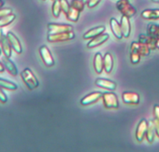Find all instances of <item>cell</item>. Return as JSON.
<instances>
[{"label":"cell","instance_id":"cell-1","mask_svg":"<svg viewBox=\"0 0 159 152\" xmlns=\"http://www.w3.org/2000/svg\"><path fill=\"white\" fill-rule=\"evenodd\" d=\"M20 76L22 78L23 82L25 84L27 88L30 90L37 88L39 85L38 79L34 74L33 72L29 68H25L20 73Z\"/></svg>","mask_w":159,"mask_h":152},{"label":"cell","instance_id":"cell-2","mask_svg":"<svg viewBox=\"0 0 159 152\" xmlns=\"http://www.w3.org/2000/svg\"><path fill=\"white\" fill-rule=\"evenodd\" d=\"M116 8L123 16L131 18L137 13V10L129 3V0H119L116 2Z\"/></svg>","mask_w":159,"mask_h":152},{"label":"cell","instance_id":"cell-3","mask_svg":"<svg viewBox=\"0 0 159 152\" xmlns=\"http://www.w3.org/2000/svg\"><path fill=\"white\" fill-rule=\"evenodd\" d=\"M102 99H103L104 105L106 108L111 109V108H119V101L118 98L114 93L111 92H106V93L102 94Z\"/></svg>","mask_w":159,"mask_h":152},{"label":"cell","instance_id":"cell-4","mask_svg":"<svg viewBox=\"0 0 159 152\" xmlns=\"http://www.w3.org/2000/svg\"><path fill=\"white\" fill-rule=\"evenodd\" d=\"M75 38V34L73 31L71 32H64V33L59 34H51L48 35L47 40L51 43L59 42V41H66L73 39Z\"/></svg>","mask_w":159,"mask_h":152},{"label":"cell","instance_id":"cell-5","mask_svg":"<svg viewBox=\"0 0 159 152\" xmlns=\"http://www.w3.org/2000/svg\"><path fill=\"white\" fill-rule=\"evenodd\" d=\"M48 35L51 34H59L64 32L73 31V26L68 24H48Z\"/></svg>","mask_w":159,"mask_h":152},{"label":"cell","instance_id":"cell-6","mask_svg":"<svg viewBox=\"0 0 159 152\" xmlns=\"http://www.w3.org/2000/svg\"><path fill=\"white\" fill-rule=\"evenodd\" d=\"M39 53L41 58H42V59L43 60L44 63H45L46 67H51L54 66V59H53L52 56L51 52H50V50L47 46L43 45L42 47H40Z\"/></svg>","mask_w":159,"mask_h":152},{"label":"cell","instance_id":"cell-7","mask_svg":"<svg viewBox=\"0 0 159 152\" xmlns=\"http://www.w3.org/2000/svg\"><path fill=\"white\" fill-rule=\"evenodd\" d=\"M7 37L8 38L10 45H11L12 49H13L17 54H21L23 52L22 45H21L20 41L18 39L17 37L12 32H8Z\"/></svg>","mask_w":159,"mask_h":152},{"label":"cell","instance_id":"cell-8","mask_svg":"<svg viewBox=\"0 0 159 152\" xmlns=\"http://www.w3.org/2000/svg\"><path fill=\"white\" fill-rule=\"evenodd\" d=\"M102 97V94L101 92H93V93L89 94L84 97L80 101V104L83 106H87L90 105L91 104H94L97 102L99 99Z\"/></svg>","mask_w":159,"mask_h":152},{"label":"cell","instance_id":"cell-9","mask_svg":"<svg viewBox=\"0 0 159 152\" xmlns=\"http://www.w3.org/2000/svg\"><path fill=\"white\" fill-rule=\"evenodd\" d=\"M148 129V121L146 119H142L140 121L136 130V139L139 143H141L144 138Z\"/></svg>","mask_w":159,"mask_h":152},{"label":"cell","instance_id":"cell-10","mask_svg":"<svg viewBox=\"0 0 159 152\" xmlns=\"http://www.w3.org/2000/svg\"><path fill=\"white\" fill-rule=\"evenodd\" d=\"M123 101L127 105H138L140 102V96L135 92H124L123 94Z\"/></svg>","mask_w":159,"mask_h":152},{"label":"cell","instance_id":"cell-11","mask_svg":"<svg viewBox=\"0 0 159 152\" xmlns=\"http://www.w3.org/2000/svg\"><path fill=\"white\" fill-rule=\"evenodd\" d=\"M95 85L102 88H105L108 90H115L117 87V84L114 81L105 78H98L96 80Z\"/></svg>","mask_w":159,"mask_h":152},{"label":"cell","instance_id":"cell-12","mask_svg":"<svg viewBox=\"0 0 159 152\" xmlns=\"http://www.w3.org/2000/svg\"><path fill=\"white\" fill-rule=\"evenodd\" d=\"M108 38H109V35L108 34H102V35H98V37L92 38V40L88 43L87 48H94L98 47V46L101 45L103 43H105V41H108Z\"/></svg>","mask_w":159,"mask_h":152},{"label":"cell","instance_id":"cell-13","mask_svg":"<svg viewBox=\"0 0 159 152\" xmlns=\"http://www.w3.org/2000/svg\"><path fill=\"white\" fill-rule=\"evenodd\" d=\"M130 50H135L142 56H147L150 54V48L146 45L140 42L134 41L130 45Z\"/></svg>","mask_w":159,"mask_h":152},{"label":"cell","instance_id":"cell-14","mask_svg":"<svg viewBox=\"0 0 159 152\" xmlns=\"http://www.w3.org/2000/svg\"><path fill=\"white\" fill-rule=\"evenodd\" d=\"M156 41H157V38L149 36V35H140L139 36V42L146 44L149 48L150 50H154L156 48Z\"/></svg>","mask_w":159,"mask_h":152},{"label":"cell","instance_id":"cell-15","mask_svg":"<svg viewBox=\"0 0 159 152\" xmlns=\"http://www.w3.org/2000/svg\"><path fill=\"white\" fill-rule=\"evenodd\" d=\"M110 27H111L113 35L117 39H122L123 38L121 26L115 18H111L110 20Z\"/></svg>","mask_w":159,"mask_h":152},{"label":"cell","instance_id":"cell-16","mask_svg":"<svg viewBox=\"0 0 159 152\" xmlns=\"http://www.w3.org/2000/svg\"><path fill=\"white\" fill-rule=\"evenodd\" d=\"M2 64H3L4 67H5L6 70L8 71V73L10 75L13 76H16L18 73L17 68H16V65L12 62L10 59V58L4 57L2 58Z\"/></svg>","mask_w":159,"mask_h":152},{"label":"cell","instance_id":"cell-17","mask_svg":"<svg viewBox=\"0 0 159 152\" xmlns=\"http://www.w3.org/2000/svg\"><path fill=\"white\" fill-rule=\"evenodd\" d=\"M120 26H121V29H122V32H123V37L126 38H129L131 32V25H130V22H129V18L126 17V16H122Z\"/></svg>","mask_w":159,"mask_h":152},{"label":"cell","instance_id":"cell-18","mask_svg":"<svg viewBox=\"0 0 159 152\" xmlns=\"http://www.w3.org/2000/svg\"><path fill=\"white\" fill-rule=\"evenodd\" d=\"M105 30V27L104 26H100V27H94V28L91 29L88 32L84 35V39H92V38L98 37V35H102Z\"/></svg>","mask_w":159,"mask_h":152},{"label":"cell","instance_id":"cell-19","mask_svg":"<svg viewBox=\"0 0 159 152\" xmlns=\"http://www.w3.org/2000/svg\"><path fill=\"white\" fill-rule=\"evenodd\" d=\"M1 49H2V53H3L4 56L7 58H10L12 56V47L10 45L9 40L7 38V35H4L2 38V41H1Z\"/></svg>","mask_w":159,"mask_h":152},{"label":"cell","instance_id":"cell-20","mask_svg":"<svg viewBox=\"0 0 159 152\" xmlns=\"http://www.w3.org/2000/svg\"><path fill=\"white\" fill-rule=\"evenodd\" d=\"M94 68L98 74H101L104 70V62L103 57L102 54L99 53H96L94 59Z\"/></svg>","mask_w":159,"mask_h":152},{"label":"cell","instance_id":"cell-21","mask_svg":"<svg viewBox=\"0 0 159 152\" xmlns=\"http://www.w3.org/2000/svg\"><path fill=\"white\" fill-rule=\"evenodd\" d=\"M103 62H104V69L105 71L107 73H110L112 71L113 65H114V61H113V58L111 54L110 53H106L103 58Z\"/></svg>","mask_w":159,"mask_h":152},{"label":"cell","instance_id":"cell-22","mask_svg":"<svg viewBox=\"0 0 159 152\" xmlns=\"http://www.w3.org/2000/svg\"><path fill=\"white\" fill-rule=\"evenodd\" d=\"M155 133H155V129H154V121L150 120L149 122H148V129H147V133H146V135H145L148 143L152 144V143L154 142Z\"/></svg>","mask_w":159,"mask_h":152},{"label":"cell","instance_id":"cell-23","mask_svg":"<svg viewBox=\"0 0 159 152\" xmlns=\"http://www.w3.org/2000/svg\"><path fill=\"white\" fill-rule=\"evenodd\" d=\"M141 16L146 20H157L159 19V10H145L142 12Z\"/></svg>","mask_w":159,"mask_h":152},{"label":"cell","instance_id":"cell-24","mask_svg":"<svg viewBox=\"0 0 159 152\" xmlns=\"http://www.w3.org/2000/svg\"><path fill=\"white\" fill-rule=\"evenodd\" d=\"M80 13V12H79L77 10L70 7V10L66 14V18L69 21H72V22H76L79 20Z\"/></svg>","mask_w":159,"mask_h":152},{"label":"cell","instance_id":"cell-25","mask_svg":"<svg viewBox=\"0 0 159 152\" xmlns=\"http://www.w3.org/2000/svg\"><path fill=\"white\" fill-rule=\"evenodd\" d=\"M0 87L3 89H7L9 90H16L17 89V85L11 81L0 78Z\"/></svg>","mask_w":159,"mask_h":152},{"label":"cell","instance_id":"cell-26","mask_svg":"<svg viewBox=\"0 0 159 152\" xmlns=\"http://www.w3.org/2000/svg\"><path fill=\"white\" fill-rule=\"evenodd\" d=\"M15 19H16V15L13 14V13L8 15V16H4L2 18H0V28L10 25V24H12L14 21Z\"/></svg>","mask_w":159,"mask_h":152},{"label":"cell","instance_id":"cell-27","mask_svg":"<svg viewBox=\"0 0 159 152\" xmlns=\"http://www.w3.org/2000/svg\"><path fill=\"white\" fill-rule=\"evenodd\" d=\"M148 35L159 38V25L150 24L148 27Z\"/></svg>","mask_w":159,"mask_h":152},{"label":"cell","instance_id":"cell-28","mask_svg":"<svg viewBox=\"0 0 159 152\" xmlns=\"http://www.w3.org/2000/svg\"><path fill=\"white\" fill-rule=\"evenodd\" d=\"M52 15L55 16V18H58L60 15L61 11V6H60V1L59 0H54L52 4Z\"/></svg>","mask_w":159,"mask_h":152},{"label":"cell","instance_id":"cell-29","mask_svg":"<svg viewBox=\"0 0 159 152\" xmlns=\"http://www.w3.org/2000/svg\"><path fill=\"white\" fill-rule=\"evenodd\" d=\"M84 5L82 0H72L70 7L77 10L79 12H82L84 9Z\"/></svg>","mask_w":159,"mask_h":152},{"label":"cell","instance_id":"cell-30","mask_svg":"<svg viewBox=\"0 0 159 152\" xmlns=\"http://www.w3.org/2000/svg\"><path fill=\"white\" fill-rule=\"evenodd\" d=\"M140 55L135 50H130V61L133 64L139 63L140 60Z\"/></svg>","mask_w":159,"mask_h":152},{"label":"cell","instance_id":"cell-31","mask_svg":"<svg viewBox=\"0 0 159 152\" xmlns=\"http://www.w3.org/2000/svg\"><path fill=\"white\" fill-rule=\"evenodd\" d=\"M59 1H60V6H61V10H62V12H63L66 15L67 13H68L69 10H70V5L69 4L67 0H59Z\"/></svg>","mask_w":159,"mask_h":152},{"label":"cell","instance_id":"cell-32","mask_svg":"<svg viewBox=\"0 0 159 152\" xmlns=\"http://www.w3.org/2000/svg\"><path fill=\"white\" fill-rule=\"evenodd\" d=\"M12 9L10 8H1L0 9V18H2L6 16L11 14Z\"/></svg>","mask_w":159,"mask_h":152},{"label":"cell","instance_id":"cell-33","mask_svg":"<svg viewBox=\"0 0 159 152\" xmlns=\"http://www.w3.org/2000/svg\"><path fill=\"white\" fill-rule=\"evenodd\" d=\"M7 96L4 91L2 90V87H0V102L2 104L7 103Z\"/></svg>","mask_w":159,"mask_h":152},{"label":"cell","instance_id":"cell-34","mask_svg":"<svg viewBox=\"0 0 159 152\" xmlns=\"http://www.w3.org/2000/svg\"><path fill=\"white\" fill-rule=\"evenodd\" d=\"M101 2V0H88V2H87V6L88 7V8L91 9L95 7L99 2Z\"/></svg>","mask_w":159,"mask_h":152},{"label":"cell","instance_id":"cell-35","mask_svg":"<svg viewBox=\"0 0 159 152\" xmlns=\"http://www.w3.org/2000/svg\"><path fill=\"white\" fill-rule=\"evenodd\" d=\"M154 129H155V133L157 135V136L159 137V120H157V119H154Z\"/></svg>","mask_w":159,"mask_h":152},{"label":"cell","instance_id":"cell-36","mask_svg":"<svg viewBox=\"0 0 159 152\" xmlns=\"http://www.w3.org/2000/svg\"><path fill=\"white\" fill-rule=\"evenodd\" d=\"M154 115L155 116V119L159 120V105H155L154 107Z\"/></svg>","mask_w":159,"mask_h":152},{"label":"cell","instance_id":"cell-37","mask_svg":"<svg viewBox=\"0 0 159 152\" xmlns=\"http://www.w3.org/2000/svg\"><path fill=\"white\" fill-rule=\"evenodd\" d=\"M4 70H5V67H4L2 62H0V73H2V72H4Z\"/></svg>","mask_w":159,"mask_h":152},{"label":"cell","instance_id":"cell-38","mask_svg":"<svg viewBox=\"0 0 159 152\" xmlns=\"http://www.w3.org/2000/svg\"><path fill=\"white\" fill-rule=\"evenodd\" d=\"M3 33H2V29L0 28V44H1V41H2V38H3Z\"/></svg>","mask_w":159,"mask_h":152},{"label":"cell","instance_id":"cell-39","mask_svg":"<svg viewBox=\"0 0 159 152\" xmlns=\"http://www.w3.org/2000/svg\"><path fill=\"white\" fill-rule=\"evenodd\" d=\"M4 6V2L3 0H0V9L2 8Z\"/></svg>","mask_w":159,"mask_h":152},{"label":"cell","instance_id":"cell-40","mask_svg":"<svg viewBox=\"0 0 159 152\" xmlns=\"http://www.w3.org/2000/svg\"><path fill=\"white\" fill-rule=\"evenodd\" d=\"M156 48H159V38H157V41H156Z\"/></svg>","mask_w":159,"mask_h":152},{"label":"cell","instance_id":"cell-41","mask_svg":"<svg viewBox=\"0 0 159 152\" xmlns=\"http://www.w3.org/2000/svg\"><path fill=\"white\" fill-rule=\"evenodd\" d=\"M152 2H156V3H159V0H152Z\"/></svg>","mask_w":159,"mask_h":152},{"label":"cell","instance_id":"cell-42","mask_svg":"<svg viewBox=\"0 0 159 152\" xmlns=\"http://www.w3.org/2000/svg\"><path fill=\"white\" fill-rule=\"evenodd\" d=\"M82 1H83V2H84V4H86L87 2H88V0H82Z\"/></svg>","mask_w":159,"mask_h":152},{"label":"cell","instance_id":"cell-43","mask_svg":"<svg viewBox=\"0 0 159 152\" xmlns=\"http://www.w3.org/2000/svg\"><path fill=\"white\" fill-rule=\"evenodd\" d=\"M1 53H2V49L0 48V56H1Z\"/></svg>","mask_w":159,"mask_h":152},{"label":"cell","instance_id":"cell-44","mask_svg":"<svg viewBox=\"0 0 159 152\" xmlns=\"http://www.w3.org/2000/svg\"><path fill=\"white\" fill-rule=\"evenodd\" d=\"M43 1H45V0H43Z\"/></svg>","mask_w":159,"mask_h":152},{"label":"cell","instance_id":"cell-45","mask_svg":"<svg viewBox=\"0 0 159 152\" xmlns=\"http://www.w3.org/2000/svg\"><path fill=\"white\" fill-rule=\"evenodd\" d=\"M52 1H54V0H52Z\"/></svg>","mask_w":159,"mask_h":152}]
</instances>
